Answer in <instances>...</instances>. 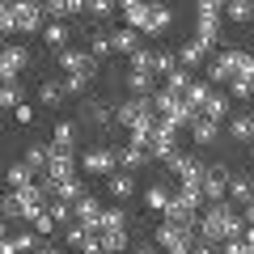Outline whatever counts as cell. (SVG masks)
Here are the masks:
<instances>
[{
  "instance_id": "obj_3",
  "label": "cell",
  "mask_w": 254,
  "mask_h": 254,
  "mask_svg": "<svg viewBox=\"0 0 254 254\" xmlns=\"http://www.w3.org/2000/svg\"><path fill=\"white\" fill-rule=\"evenodd\" d=\"M199 229H187V225H170V220H165L161 229H157V250H165V254H190L195 250V242H199Z\"/></svg>"
},
{
  "instance_id": "obj_21",
  "label": "cell",
  "mask_w": 254,
  "mask_h": 254,
  "mask_svg": "<svg viewBox=\"0 0 254 254\" xmlns=\"http://www.w3.org/2000/svg\"><path fill=\"white\" fill-rule=\"evenodd\" d=\"M229 199L233 203H254V178L233 174V178H229Z\"/></svg>"
},
{
  "instance_id": "obj_46",
  "label": "cell",
  "mask_w": 254,
  "mask_h": 254,
  "mask_svg": "<svg viewBox=\"0 0 254 254\" xmlns=\"http://www.w3.org/2000/svg\"><path fill=\"white\" fill-rule=\"evenodd\" d=\"M115 9H119V0H89V13H93V17H110Z\"/></svg>"
},
{
  "instance_id": "obj_41",
  "label": "cell",
  "mask_w": 254,
  "mask_h": 254,
  "mask_svg": "<svg viewBox=\"0 0 254 254\" xmlns=\"http://www.w3.org/2000/svg\"><path fill=\"white\" fill-rule=\"evenodd\" d=\"M89 51L98 55V60H106V55L115 51V38H110V34H93V38H89Z\"/></svg>"
},
{
  "instance_id": "obj_36",
  "label": "cell",
  "mask_w": 254,
  "mask_h": 254,
  "mask_svg": "<svg viewBox=\"0 0 254 254\" xmlns=\"http://www.w3.org/2000/svg\"><path fill=\"white\" fill-rule=\"evenodd\" d=\"M170 195H174V190H165V187H148V190H144V208H153V212H165Z\"/></svg>"
},
{
  "instance_id": "obj_37",
  "label": "cell",
  "mask_w": 254,
  "mask_h": 254,
  "mask_svg": "<svg viewBox=\"0 0 254 254\" xmlns=\"http://www.w3.org/2000/svg\"><path fill=\"white\" fill-rule=\"evenodd\" d=\"M208 98H212V81H195V85L187 89V102H190L195 110H203V102H208Z\"/></svg>"
},
{
  "instance_id": "obj_26",
  "label": "cell",
  "mask_w": 254,
  "mask_h": 254,
  "mask_svg": "<svg viewBox=\"0 0 254 254\" xmlns=\"http://www.w3.org/2000/svg\"><path fill=\"white\" fill-rule=\"evenodd\" d=\"M229 102H233V98H229V93L212 89V98L203 102V115H208V119H216V123H220V119H229Z\"/></svg>"
},
{
  "instance_id": "obj_38",
  "label": "cell",
  "mask_w": 254,
  "mask_h": 254,
  "mask_svg": "<svg viewBox=\"0 0 254 254\" xmlns=\"http://www.w3.org/2000/svg\"><path fill=\"white\" fill-rule=\"evenodd\" d=\"M229 98H233V102L254 98V81H250V76H233V81H229Z\"/></svg>"
},
{
  "instance_id": "obj_49",
  "label": "cell",
  "mask_w": 254,
  "mask_h": 254,
  "mask_svg": "<svg viewBox=\"0 0 254 254\" xmlns=\"http://www.w3.org/2000/svg\"><path fill=\"white\" fill-rule=\"evenodd\" d=\"M13 237H17L21 250H34V246H38V237H34V233H13Z\"/></svg>"
},
{
  "instance_id": "obj_27",
  "label": "cell",
  "mask_w": 254,
  "mask_h": 254,
  "mask_svg": "<svg viewBox=\"0 0 254 254\" xmlns=\"http://www.w3.org/2000/svg\"><path fill=\"white\" fill-rule=\"evenodd\" d=\"M110 38H115V51H119V55H136V51H140V47H136V38H140V30H131V26H123V30H115V34H110Z\"/></svg>"
},
{
  "instance_id": "obj_16",
  "label": "cell",
  "mask_w": 254,
  "mask_h": 254,
  "mask_svg": "<svg viewBox=\"0 0 254 254\" xmlns=\"http://www.w3.org/2000/svg\"><path fill=\"white\" fill-rule=\"evenodd\" d=\"M208 81L212 85H229V81H233V51H216V55H212Z\"/></svg>"
},
{
  "instance_id": "obj_42",
  "label": "cell",
  "mask_w": 254,
  "mask_h": 254,
  "mask_svg": "<svg viewBox=\"0 0 254 254\" xmlns=\"http://www.w3.org/2000/svg\"><path fill=\"white\" fill-rule=\"evenodd\" d=\"M102 229H127V212L123 208H106L102 212Z\"/></svg>"
},
{
  "instance_id": "obj_43",
  "label": "cell",
  "mask_w": 254,
  "mask_h": 254,
  "mask_svg": "<svg viewBox=\"0 0 254 254\" xmlns=\"http://www.w3.org/2000/svg\"><path fill=\"white\" fill-rule=\"evenodd\" d=\"M0 102H4V106H13V110L21 106V89H17V81H4V89H0Z\"/></svg>"
},
{
  "instance_id": "obj_25",
  "label": "cell",
  "mask_w": 254,
  "mask_h": 254,
  "mask_svg": "<svg viewBox=\"0 0 254 254\" xmlns=\"http://www.w3.org/2000/svg\"><path fill=\"white\" fill-rule=\"evenodd\" d=\"M98 242H102V250H106V254H123L127 250V229H102Z\"/></svg>"
},
{
  "instance_id": "obj_56",
  "label": "cell",
  "mask_w": 254,
  "mask_h": 254,
  "mask_svg": "<svg viewBox=\"0 0 254 254\" xmlns=\"http://www.w3.org/2000/svg\"><path fill=\"white\" fill-rule=\"evenodd\" d=\"M250 161H254V144H250Z\"/></svg>"
},
{
  "instance_id": "obj_8",
  "label": "cell",
  "mask_w": 254,
  "mask_h": 254,
  "mask_svg": "<svg viewBox=\"0 0 254 254\" xmlns=\"http://www.w3.org/2000/svg\"><path fill=\"white\" fill-rule=\"evenodd\" d=\"M55 64H60L64 72H89V76H98V55H93V51H72V47H64V51H55Z\"/></svg>"
},
{
  "instance_id": "obj_30",
  "label": "cell",
  "mask_w": 254,
  "mask_h": 254,
  "mask_svg": "<svg viewBox=\"0 0 254 254\" xmlns=\"http://www.w3.org/2000/svg\"><path fill=\"white\" fill-rule=\"evenodd\" d=\"M89 81H93L89 72H64V89H68V98H85Z\"/></svg>"
},
{
  "instance_id": "obj_31",
  "label": "cell",
  "mask_w": 254,
  "mask_h": 254,
  "mask_svg": "<svg viewBox=\"0 0 254 254\" xmlns=\"http://www.w3.org/2000/svg\"><path fill=\"white\" fill-rule=\"evenodd\" d=\"M76 131H81L76 123H55V140L51 144L55 148H76Z\"/></svg>"
},
{
  "instance_id": "obj_24",
  "label": "cell",
  "mask_w": 254,
  "mask_h": 254,
  "mask_svg": "<svg viewBox=\"0 0 254 254\" xmlns=\"http://www.w3.org/2000/svg\"><path fill=\"white\" fill-rule=\"evenodd\" d=\"M68 26H64V21H47V30H43V43L51 47V51H64V47H68Z\"/></svg>"
},
{
  "instance_id": "obj_22",
  "label": "cell",
  "mask_w": 254,
  "mask_h": 254,
  "mask_svg": "<svg viewBox=\"0 0 254 254\" xmlns=\"http://www.w3.org/2000/svg\"><path fill=\"white\" fill-rule=\"evenodd\" d=\"M229 136H233L237 144H254V119L250 115H233L229 119Z\"/></svg>"
},
{
  "instance_id": "obj_52",
  "label": "cell",
  "mask_w": 254,
  "mask_h": 254,
  "mask_svg": "<svg viewBox=\"0 0 254 254\" xmlns=\"http://www.w3.org/2000/svg\"><path fill=\"white\" fill-rule=\"evenodd\" d=\"M242 242H246V246L254 250V225H246V237H242Z\"/></svg>"
},
{
  "instance_id": "obj_7",
  "label": "cell",
  "mask_w": 254,
  "mask_h": 254,
  "mask_svg": "<svg viewBox=\"0 0 254 254\" xmlns=\"http://www.w3.org/2000/svg\"><path fill=\"white\" fill-rule=\"evenodd\" d=\"M47 30V9L38 0H17V34H38Z\"/></svg>"
},
{
  "instance_id": "obj_45",
  "label": "cell",
  "mask_w": 254,
  "mask_h": 254,
  "mask_svg": "<svg viewBox=\"0 0 254 254\" xmlns=\"http://www.w3.org/2000/svg\"><path fill=\"white\" fill-rule=\"evenodd\" d=\"M178 55H174V51H157V72H165V76H170L174 72V68H178Z\"/></svg>"
},
{
  "instance_id": "obj_44",
  "label": "cell",
  "mask_w": 254,
  "mask_h": 254,
  "mask_svg": "<svg viewBox=\"0 0 254 254\" xmlns=\"http://www.w3.org/2000/svg\"><path fill=\"white\" fill-rule=\"evenodd\" d=\"M55 225H60V220H55L51 212H43V216H34V233H38V237H51V233H55Z\"/></svg>"
},
{
  "instance_id": "obj_48",
  "label": "cell",
  "mask_w": 254,
  "mask_h": 254,
  "mask_svg": "<svg viewBox=\"0 0 254 254\" xmlns=\"http://www.w3.org/2000/svg\"><path fill=\"white\" fill-rule=\"evenodd\" d=\"M190 254H225V250H220L216 242H203V237H199V242H195V250H190Z\"/></svg>"
},
{
  "instance_id": "obj_4",
  "label": "cell",
  "mask_w": 254,
  "mask_h": 254,
  "mask_svg": "<svg viewBox=\"0 0 254 254\" xmlns=\"http://www.w3.org/2000/svg\"><path fill=\"white\" fill-rule=\"evenodd\" d=\"M178 123H170V119H157V131H153V144H148V153L157 157V161H165V157L178 153Z\"/></svg>"
},
{
  "instance_id": "obj_15",
  "label": "cell",
  "mask_w": 254,
  "mask_h": 254,
  "mask_svg": "<svg viewBox=\"0 0 254 254\" xmlns=\"http://www.w3.org/2000/svg\"><path fill=\"white\" fill-rule=\"evenodd\" d=\"M165 170H170L178 182H187V178H199L203 165L195 161V157H187V153H174V157H165Z\"/></svg>"
},
{
  "instance_id": "obj_23",
  "label": "cell",
  "mask_w": 254,
  "mask_h": 254,
  "mask_svg": "<svg viewBox=\"0 0 254 254\" xmlns=\"http://www.w3.org/2000/svg\"><path fill=\"white\" fill-rule=\"evenodd\" d=\"M203 51H208V47H203L199 38H187V43L178 47V60H182V68H199V64H203Z\"/></svg>"
},
{
  "instance_id": "obj_40",
  "label": "cell",
  "mask_w": 254,
  "mask_h": 254,
  "mask_svg": "<svg viewBox=\"0 0 254 254\" xmlns=\"http://www.w3.org/2000/svg\"><path fill=\"white\" fill-rule=\"evenodd\" d=\"M233 76H250L254 81V55L250 51H233Z\"/></svg>"
},
{
  "instance_id": "obj_14",
  "label": "cell",
  "mask_w": 254,
  "mask_h": 254,
  "mask_svg": "<svg viewBox=\"0 0 254 254\" xmlns=\"http://www.w3.org/2000/svg\"><path fill=\"white\" fill-rule=\"evenodd\" d=\"M190 140H195V144H199V148L216 144V140H220V123H216V119H208V115H203V110H199V119L190 123Z\"/></svg>"
},
{
  "instance_id": "obj_28",
  "label": "cell",
  "mask_w": 254,
  "mask_h": 254,
  "mask_svg": "<svg viewBox=\"0 0 254 254\" xmlns=\"http://www.w3.org/2000/svg\"><path fill=\"white\" fill-rule=\"evenodd\" d=\"M21 161L30 165V170H47L51 165V144H26V157Z\"/></svg>"
},
{
  "instance_id": "obj_18",
  "label": "cell",
  "mask_w": 254,
  "mask_h": 254,
  "mask_svg": "<svg viewBox=\"0 0 254 254\" xmlns=\"http://www.w3.org/2000/svg\"><path fill=\"white\" fill-rule=\"evenodd\" d=\"M148 157H153L148 148H140V144H131V140H127V144L119 148V170H131V174H136L140 165L148 161Z\"/></svg>"
},
{
  "instance_id": "obj_54",
  "label": "cell",
  "mask_w": 254,
  "mask_h": 254,
  "mask_svg": "<svg viewBox=\"0 0 254 254\" xmlns=\"http://www.w3.org/2000/svg\"><path fill=\"white\" fill-rule=\"evenodd\" d=\"M131 254H153V246H136V250H131Z\"/></svg>"
},
{
  "instance_id": "obj_2",
  "label": "cell",
  "mask_w": 254,
  "mask_h": 254,
  "mask_svg": "<svg viewBox=\"0 0 254 254\" xmlns=\"http://www.w3.org/2000/svg\"><path fill=\"white\" fill-rule=\"evenodd\" d=\"M153 106H157L161 119H170V123H178V127H190L195 119H199V110L187 102V93H174V89H157L153 93Z\"/></svg>"
},
{
  "instance_id": "obj_5",
  "label": "cell",
  "mask_w": 254,
  "mask_h": 254,
  "mask_svg": "<svg viewBox=\"0 0 254 254\" xmlns=\"http://www.w3.org/2000/svg\"><path fill=\"white\" fill-rule=\"evenodd\" d=\"M81 165L89 174H98V178H110V174L119 170V153H115V148H106V144H93L89 153L81 157Z\"/></svg>"
},
{
  "instance_id": "obj_6",
  "label": "cell",
  "mask_w": 254,
  "mask_h": 254,
  "mask_svg": "<svg viewBox=\"0 0 254 254\" xmlns=\"http://www.w3.org/2000/svg\"><path fill=\"white\" fill-rule=\"evenodd\" d=\"M64 178H76V157H72V148L51 144V165L43 170V182H64Z\"/></svg>"
},
{
  "instance_id": "obj_47",
  "label": "cell",
  "mask_w": 254,
  "mask_h": 254,
  "mask_svg": "<svg viewBox=\"0 0 254 254\" xmlns=\"http://www.w3.org/2000/svg\"><path fill=\"white\" fill-rule=\"evenodd\" d=\"M4 216H9V220H17V216H21V203H17V190H9V195H4Z\"/></svg>"
},
{
  "instance_id": "obj_55",
  "label": "cell",
  "mask_w": 254,
  "mask_h": 254,
  "mask_svg": "<svg viewBox=\"0 0 254 254\" xmlns=\"http://www.w3.org/2000/svg\"><path fill=\"white\" fill-rule=\"evenodd\" d=\"M212 4H220V9H229V0H212Z\"/></svg>"
},
{
  "instance_id": "obj_51",
  "label": "cell",
  "mask_w": 254,
  "mask_h": 254,
  "mask_svg": "<svg viewBox=\"0 0 254 254\" xmlns=\"http://www.w3.org/2000/svg\"><path fill=\"white\" fill-rule=\"evenodd\" d=\"M34 254H60V246H51V242H47V246H38Z\"/></svg>"
},
{
  "instance_id": "obj_10",
  "label": "cell",
  "mask_w": 254,
  "mask_h": 254,
  "mask_svg": "<svg viewBox=\"0 0 254 254\" xmlns=\"http://www.w3.org/2000/svg\"><path fill=\"white\" fill-rule=\"evenodd\" d=\"M81 123L85 127H93V131H106V127L110 123H119V119H115V110H110L106 106V102H81Z\"/></svg>"
},
{
  "instance_id": "obj_12",
  "label": "cell",
  "mask_w": 254,
  "mask_h": 254,
  "mask_svg": "<svg viewBox=\"0 0 254 254\" xmlns=\"http://www.w3.org/2000/svg\"><path fill=\"white\" fill-rule=\"evenodd\" d=\"M119 13H123V21H127L131 30H140V34H144L148 13H153V0H119Z\"/></svg>"
},
{
  "instance_id": "obj_13",
  "label": "cell",
  "mask_w": 254,
  "mask_h": 254,
  "mask_svg": "<svg viewBox=\"0 0 254 254\" xmlns=\"http://www.w3.org/2000/svg\"><path fill=\"white\" fill-rule=\"evenodd\" d=\"M102 199H93V195H81L76 199V220H81L85 229H93V233H102Z\"/></svg>"
},
{
  "instance_id": "obj_33",
  "label": "cell",
  "mask_w": 254,
  "mask_h": 254,
  "mask_svg": "<svg viewBox=\"0 0 254 254\" xmlns=\"http://www.w3.org/2000/svg\"><path fill=\"white\" fill-rule=\"evenodd\" d=\"M0 30L17 34V0H0Z\"/></svg>"
},
{
  "instance_id": "obj_32",
  "label": "cell",
  "mask_w": 254,
  "mask_h": 254,
  "mask_svg": "<svg viewBox=\"0 0 254 254\" xmlns=\"http://www.w3.org/2000/svg\"><path fill=\"white\" fill-rule=\"evenodd\" d=\"M229 21H237V26H246V21H254V4L250 0H229Z\"/></svg>"
},
{
  "instance_id": "obj_34",
  "label": "cell",
  "mask_w": 254,
  "mask_h": 254,
  "mask_svg": "<svg viewBox=\"0 0 254 254\" xmlns=\"http://www.w3.org/2000/svg\"><path fill=\"white\" fill-rule=\"evenodd\" d=\"M30 182H34V170H30L26 161H17L9 170V190H21V187H30Z\"/></svg>"
},
{
  "instance_id": "obj_11",
  "label": "cell",
  "mask_w": 254,
  "mask_h": 254,
  "mask_svg": "<svg viewBox=\"0 0 254 254\" xmlns=\"http://www.w3.org/2000/svg\"><path fill=\"white\" fill-rule=\"evenodd\" d=\"M26 64H30V51L21 43H9L4 55H0V76H4V81H17V72L26 68Z\"/></svg>"
},
{
  "instance_id": "obj_35",
  "label": "cell",
  "mask_w": 254,
  "mask_h": 254,
  "mask_svg": "<svg viewBox=\"0 0 254 254\" xmlns=\"http://www.w3.org/2000/svg\"><path fill=\"white\" fill-rule=\"evenodd\" d=\"M190 85H195V81H190V72H187V68H182V64H178V68H174L170 76H165V89H174V93H187Z\"/></svg>"
},
{
  "instance_id": "obj_17",
  "label": "cell",
  "mask_w": 254,
  "mask_h": 254,
  "mask_svg": "<svg viewBox=\"0 0 254 254\" xmlns=\"http://www.w3.org/2000/svg\"><path fill=\"white\" fill-rule=\"evenodd\" d=\"M106 187H110L115 199H131V195H136V174H131V170H115L106 178Z\"/></svg>"
},
{
  "instance_id": "obj_57",
  "label": "cell",
  "mask_w": 254,
  "mask_h": 254,
  "mask_svg": "<svg viewBox=\"0 0 254 254\" xmlns=\"http://www.w3.org/2000/svg\"><path fill=\"white\" fill-rule=\"evenodd\" d=\"M250 119H254V110H250Z\"/></svg>"
},
{
  "instance_id": "obj_50",
  "label": "cell",
  "mask_w": 254,
  "mask_h": 254,
  "mask_svg": "<svg viewBox=\"0 0 254 254\" xmlns=\"http://www.w3.org/2000/svg\"><path fill=\"white\" fill-rule=\"evenodd\" d=\"M17 123H34V110H30L26 102H21V106H17Z\"/></svg>"
},
{
  "instance_id": "obj_1",
  "label": "cell",
  "mask_w": 254,
  "mask_h": 254,
  "mask_svg": "<svg viewBox=\"0 0 254 254\" xmlns=\"http://www.w3.org/2000/svg\"><path fill=\"white\" fill-rule=\"evenodd\" d=\"M199 237H203V242H216V246L233 242V237H246V216L233 208V203L216 199V203L199 216Z\"/></svg>"
},
{
  "instance_id": "obj_9",
  "label": "cell",
  "mask_w": 254,
  "mask_h": 254,
  "mask_svg": "<svg viewBox=\"0 0 254 254\" xmlns=\"http://www.w3.org/2000/svg\"><path fill=\"white\" fill-rule=\"evenodd\" d=\"M229 178H233V174H229L225 165H203V195H208V203H216V199L229 195Z\"/></svg>"
},
{
  "instance_id": "obj_20",
  "label": "cell",
  "mask_w": 254,
  "mask_h": 254,
  "mask_svg": "<svg viewBox=\"0 0 254 254\" xmlns=\"http://www.w3.org/2000/svg\"><path fill=\"white\" fill-rule=\"evenodd\" d=\"M170 26H174V9H165L161 0H153V13H148L144 34H161V30H170Z\"/></svg>"
},
{
  "instance_id": "obj_19",
  "label": "cell",
  "mask_w": 254,
  "mask_h": 254,
  "mask_svg": "<svg viewBox=\"0 0 254 254\" xmlns=\"http://www.w3.org/2000/svg\"><path fill=\"white\" fill-rule=\"evenodd\" d=\"M153 76L157 72H144V68H127V89L131 93H140V98H153Z\"/></svg>"
},
{
  "instance_id": "obj_29",
  "label": "cell",
  "mask_w": 254,
  "mask_h": 254,
  "mask_svg": "<svg viewBox=\"0 0 254 254\" xmlns=\"http://www.w3.org/2000/svg\"><path fill=\"white\" fill-rule=\"evenodd\" d=\"M64 98H68L64 81H43V89H38V102H43V106H60Z\"/></svg>"
},
{
  "instance_id": "obj_39",
  "label": "cell",
  "mask_w": 254,
  "mask_h": 254,
  "mask_svg": "<svg viewBox=\"0 0 254 254\" xmlns=\"http://www.w3.org/2000/svg\"><path fill=\"white\" fill-rule=\"evenodd\" d=\"M127 68H144V72H157V51H144V47H140L136 55H127Z\"/></svg>"
},
{
  "instance_id": "obj_53",
  "label": "cell",
  "mask_w": 254,
  "mask_h": 254,
  "mask_svg": "<svg viewBox=\"0 0 254 254\" xmlns=\"http://www.w3.org/2000/svg\"><path fill=\"white\" fill-rule=\"evenodd\" d=\"M242 216H246V225H254V203H246V212H242Z\"/></svg>"
}]
</instances>
